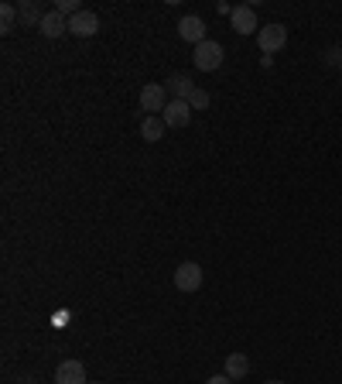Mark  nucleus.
I'll list each match as a JSON object with an SVG mask.
<instances>
[{
  "instance_id": "nucleus-1",
  "label": "nucleus",
  "mask_w": 342,
  "mask_h": 384,
  "mask_svg": "<svg viewBox=\"0 0 342 384\" xmlns=\"http://www.w3.org/2000/svg\"><path fill=\"white\" fill-rule=\"evenodd\" d=\"M223 59H226V52H223V45H219V41H212V38H205L202 45H195V55H192L195 69H202V73L219 69V66H223Z\"/></svg>"
},
{
  "instance_id": "nucleus-2",
  "label": "nucleus",
  "mask_w": 342,
  "mask_h": 384,
  "mask_svg": "<svg viewBox=\"0 0 342 384\" xmlns=\"http://www.w3.org/2000/svg\"><path fill=\"white\" fill-rule=\"evenodd\" d=\"M168 103L171 99H168L165 83H148V86L141 90V110H148V117H161Z\"/></svg>"
},
{
  "instance_id": "nucleus-3",
  "label": "nucleus",
  "mask_w": 342,
  "mask_h": 384,
  "mask_svg": "<svg viewBox=\"0 0 342 384\" xmlns=\"http://www.w3.org/2000/svg\"><path fill=\"white\" fill-rule=\"evenodd\" d=\"M202 268L195 265V261H181L178 268H174V288L178 291H199L202 288Z\"/></svg>"
},
{
  "instance_id": "nucleus-4",
  "label": "nucleus",
  "mask_w": 342,
  "mask_h": 384,
  "mask_svg": "<svg viewBox=\"0 0 342 384\" xmlns=\"http://www.w3.org/2000/svg\"><path fill=\"white\" fill-rule=\"evenodd\" d=\"M256 45L263 48V55L281 52V48L288 45V28H284V24H267V28H260V31H256Z\"/></svg>"
},
{
  "instance_id": "nucleus-5",
  "label": "nucleus",
  "mask_w": 342,
  "mask_h": 384,
  "mask_svg": "<svg viewBox=\"0 0 342 384\" xmlns=\"http://www.w3.org/2000/svg\"><path fill=\"white\" fill-rule=\"evenodd\" d=\"M99 31V14L96 10H79L76 17H69V35H76V38H92Z\"/></svg>"
},
{
  "instance_id": "nucleus-6",
  "label": "nucleus",
  "mask_w": 342,
  "mask_h": 384,
  "mask_svg": "<svg viewBox=\"0 0 342 384\" xmlns=\"http://www.w3.org/2000/svg\"><path fill=\"white\" fill-rule=\"evenodd\" d=\"M178 35H181V41L202 45V41H205V21H202L199 14H185V17L178 21Z\"/></svg>"
},
{
  "instance_id": "nucleus-7",
  "label": "nucleus",
  "mask_w": 342,
  "mask_h": 384,
  "mask_svg": "<svg viewBox=\"0 0 342 384\" xmlns=\"http://www.w3.org/2000/svg\"><path fill=\"white\" fill-rule=\"evenodd\" d=\"M161 120H165L168 127H185V124L192 120V106H188V99H171L168 106H165V113H161Z\"/></svg>"
},
{
  "instance_id": "nucleus-8",
  "label": "nucleus",
  "mask_w": 342,
  "mask_h": 384,
  "mask_svg": "<svg viewBox=\"0 0 342 384\" xmlns=\"http://www.w3.org/2000/svg\"><path fill=\"white\" fill-rule=\"evenodd\" d=\"M55 384H89L86 381V367L79 361H62L55 367Z\"/></svg>"
},
{
  "instance_id": "nucleus-9",
  "label": "nucleus",
  "mask_w": 342,
  "mask_h": 384,
  "mask_svg": "<svg viewBox=\"0 0 342 384\" xmlns=\"http://www.w3.org/2000/svg\"><path fill=\"white\" fill-rule=\"evenodd\" d=\"M230 21H233V31H237V35H254V31H260L254 7H233Z\"/></svg>"
},
{
  "instance_id": "nucleus-10",
  "label": "nucleus",
  "mask_w": 342,
  "mask_h": 384,
  "mask_svg": "<svg viewBox=\"0 0 342 384\" xmlns=\"http://www.w3.org/2000/svg\"><path fill=\"white\" fill-rule=\"evenodd\" d=\"M38 31H41L45 38H59V35L69 31V17H62L59 10H45V21H41Z\"/></svg>"
},
{
  "instance_id": "nucleus-11",
  "label": "nucleus",
  "mask_w": 342,
  "mask_h": 384,
  "mask_svg": "<svg viewBox=\"0 0 342 384\" xmlns=\"http://www.w3.org/2000/svg\"><path fill=\"white\" fill-rule=\"evenodd\" d=\"M165 131H168V124H165L161 117H144V120H141V137H144L148 144H158V141L165 137Z\"/></svg>"
},
{
  "instance_id": "nucleus-12",
  "label": "nucleus",
  "mask_w": 342,
  "mask_h": 384,
  "mask_svg": "<svg viewBox=\"0 0 342 384\" xmlns=\"http://www.w3.org/2000/svg\"><path fill=\"white\" fill-rule=\"evenodd\" d=\"M247 374H250V361H247V354H230V357H226V378L243 381Z\"/></svg>"
},
{
  "instance_id": "nucleus-13",
  "label": "nucleus",
  "mask_w": 342,
  "mask_h": 384,
  "mask_svg": "<svg viewBox=\"0 0 342 384\" xmlns=\"http://www.w3.org/2000/svg\"><path fill=\"white\" fill-rule=\"evenodd\" d=\"M165 90H168L171 99H188L192 90H195V83H192L188 76H181V73H178V76H171L168 83H165Z\"/></svg>"
},
{
  "instance_id": "nucleus-14",
  "label": "nucleus",
  "mask_w": 342,
  "mask_h": 384,
  "mask_svg": "<svg viewBox=\"0 0 342 384\" xmlns=\"http://www.w3.org/2000/svg\"><path fill=\"white\" fill-rule=\"evenodd\" d=\"M17 14H21V24H28V28H41V21H45V10L38 3H31V0H24L17 7Z\"/></svg>"
},
{
  "instance_id": "nucleus-15",
  "label": "nucleus",
  "mask_w": 342,
  "mask_h": 384,
  "mask_svg": "<svg viewBox=\"0 0 342 384\" xmlns=\"http://www.w3.org/2000/svg\"><path fill=\"white\" fill-rule=\"evenodd\" d=\"M17 17H21V14H17V7H14V3H0V24H3V31H10Z\"/></svg>"
},
{
  "instance_id": "nucleus-16",
  "label": "nucleus",
  "mask_w": 342,
  "mask_h": 384,
  "mask_svg": "<svg viewBox=\"0 0 342 384\" xmlns=\"http://www.w3.org/2000/svg\"><path fill=\"white\" fill-rule=\"evenodd\" d=\"M55 10H59L62 17H76L83 7H79V0H59V3H55Z\"/></svg>"
},
{
  "instance_id": "nucleus-17",
  "label": "nucleus",
  "mask_w": 342,
  "mask_h": 384,
  "mask_svg": "<svg viewBox=\"0 0 342 384\" xmlns=\"http://www.w3.org/2000/svg\"><path fill=\"white\" fill-rule=\"evenodd\" d=\"M188 106H192V110H205V106H209V93L195 86V90H192V96H188Z\"/></svg>"
},
{
  "instance_id": "nucleus-18",
  "label": "nucleus",
  "mask_w": 342,
  "mask_h": 384,
  "mask_svg": "<svg viewBox=\"0 0 342 384\" xmlns=\"http://www.w3.org/2000/svg\"><path fill=\"white\" fill-rule=\"evenodd\" d=\"M325 62H329V66H339V69H342V48H329Z\"/></svg>"
},
{
  "instance_id": "nucleus-19",
  "label": "nucleus",
  "mask_w": 342,
  "mask_h": 384,
  "mask_svg": "<svg viewBox=\"0 0 342 384\" xmlns=\"http://www.w3.org/2000/svg\"><path fill=\"white\" fill-rule=\"evenodd\" d=\"M205 384H233V378H226V374H212Z\"/></svg>"
},
{
  "instance_id": "nucleus-20",
  "label": "nucleus",
  "mask_w": 342,
  "mask_h": 384,
  "mask_svg": "<svg viewBox=\"0 0 342 384\" xmlns=\"http://www.w3.org/2000/svg\"><path fill=\"white\" fill-rule=\"evenodd\" d=\"M17 384H34V378H21V381Z\"/></svg>"
},
{
  "instance_id": "nucleus-21",
  "label": "nucleus",
  "mask_w": 342,
  "mask_h": 384,
  "mask_svg": "<svg viewBox=\"0 0 342 384\" xmlns=\"http://www.w3.org/2000/svg\"><path fill=\"white\" fill-rule=\"evenodd\" d=\"M267 384H284V381H267Z\"/></svg>"
},
{
  "instance_id": "nucleus-22",
  "label": "nucleus",
  "mask_w": 342,
  "mask_h": 384,
  "mask_svg": "<svg viewBox=\"0 0 342 384\" xmlns=\"http://www.w3.org/2000/svg\"><path fill=\"white\" fill-rule=\"evenodd\" d=\"M89 384H103V381H89Z\"/></svg>"
}]
</instances>
